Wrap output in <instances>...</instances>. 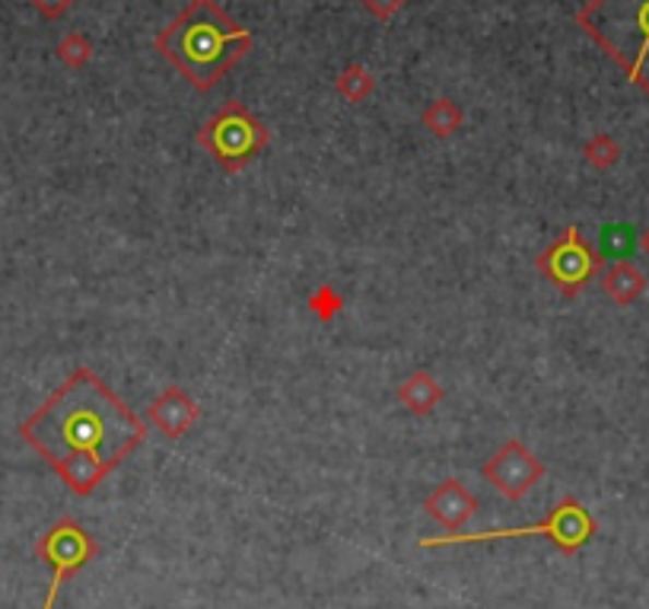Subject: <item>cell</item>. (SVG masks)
Listing matches in <instances>:
<instances>
[{
  "label": "cell",
  "instance_id": "3",
  "mask_svg": "<svg viewBox=\"0 0 649 609\" xmlns=\"http://www.w3.org/2000/svg\"><path fill=\"white\" fill-rule=\"evenodd\" d=\"M577 26L649 96V0H589Z\"/></svg>",
  "mask_w": 649,
  "mask_h": 609
},
{
  "label": "cell",
  "instance_id": "20",
  "mask_svg": "<svg viewBox=\"0 0 649 609\" xmlns=\"http://www.w3.org/2000/svg\"><path fill=\"white\" fill-rule=\"evenodd\" d=\"M45 20H61L73 7V0H30Z\"/></svg>",
  "mask_w": 649,
  "mask_h": 609
},
{
  "label": "cell",
  "instance_id": "12",
  "mask_svg": "<svg viewBox=\"0 0 649 609\" xmlns=\"http://www.w3.org/2000/svg\"><path fill=\"white\" fill-rule=\"evenodd\" d=\"M398 399L408 406V412H414V415H427V412L436 409V402L442 399V389H439V383L433 380L430 374L417 371V374H411L408 380L401 383Z\"/></svg>",
  "mask_w": 649,
  "mask_h": 609
},
{
  "label": "cell",
  "instance_id": "19",
  "mask_svg": "<svg viewBox=\"0 0 649 609\" xmlns=\"http://www.w3.org/2000/svg\"><path fill=\"white\" fill-rule=\"evenodd\" d=\"M363 7L376 16V20H382V23H389L392 16H396L398 10L408 3V0H361Z\"/></svg>",
  "mask_w": 649,
  "mask_h": 609
},
{
  "label": "cell",
  "instance_id": "16",
  "mask_svg": "<svg viewBox=\"0 0 649 609\" xmlns=\"http://www.w3.org/2000/svg\"><path fill=\"white\" fill-rule=\"evenodd\" d=\"M630 253H634V233H630V227L602 230V256H612L617 262H627Z\"/></svg>",
  "mask_w": 649,
  "mask_h": 609
},
{
  "label": "cell",
  "instance_id": "17",
  "mask_svg": "<svg viewBox=\"0 0 649 609\" xmlns=\"http://www.w3.org/2000/svg\"><path fill=\"white\" fill-rule=\"evenodd\" d=\"M617 153H621V148L614 144V138H609V134H595V138L586 144V160H589L592 166H599V169L612 166L614 160H617Z\"/></svg>",
  "mask_w": 649,
  "mask_h": 609
},
{
  "label": "cell",
  "instance_id": "11",
  "mask_svg": "<svg viewBox=\"0 0 649 609\" xmlns=\"http://www.w3.org/2000/svg\"><path fill=\"white\" fill-rule=\"evenodd\" d=\"M644 288H647V278L640 274V268H634L630 262H614L602 278V291L621 306L634 304L644 294Z\"/></svg>",
  "mask_w": 649,
  "mask_h": 609
},
{
  "label": "cell",
  "instance_id": "4",
  "mask_svg": "<svg viewBox=\"0 0 649 609\" xmlns=\"http://www.w3.org/2000/svg\"><path fill=\"white\" fill-rule=\"evenodd\" d=\"M522 536H544L554 542L564 555H577L579 549L595 536V520L592 514L579 504L577 497H560V504L532 527H506V530H484V534H446L424 536L421 549H439V546H487L500 539H522Z\"/></svg>",
  "mask_w": 649,
  "mask_h": 609
},
{
  "label": "cell",
  "instance_id": "7",
  "mask_svg": "<svg viewBox=\"0 0 649 609\" xmlns=\"http://www.w3.org/2000/svg\"><path fill=\"white\" fill-rule=\"evenodd\" d=\"M605 256L595 253L579 227H567L560 239H554L539 256L541 274L567 297H577L579 291L602 271Z\"/></svg>",
  "mask_w": 649,
  "mask_h": 609
},
{
  "label": "cell",
  "instance_id": "9",
  "mask_svg": "<svg viewBox=\"0 0 649 609\" xmlns=\"http://www.w3.org/2000/svg\"><path fill=\"white\" fill-rule=\"evenodd\" d=\"M477 504H481L477 495H471L459 479H446V482H439L430 495H427L424 511L430 514L446 534H462V527L474 517Z\"/></svg>",
  "mask_w": 649,
  "mask_h": 609
},
{
  "label": "cell",
  "instance_id": "2",
  "mask_svg": "<svg viewBox=\"0 0 649 609\" xmlns=\"http://www.w3.org/2000/svg\"><path fill=\"white\" fill-rule=\"evenodd\" d=\"M255 38L216 0H188L179 16L163 26L153 48L166 58L194 90H214L249 51Z\"/></svg>",
  "mask_w": 649,
  "mask_h": 609
},
{
  "label": "cell",
  "instance_id": "8",
  "mask_svg": "<svg viewBox=\"0 0 649 609\" xmlns=\"http://www.w3.org/2000/svg\"><path fill=\"white\" fill-rule=\"evenodd\" d=\"M481 472L500 495L509 497V501H519L539 485L544 466L529 447H522L516 437H509V441H504V447L484 462Z\"/></svg>",
  "mask_w": 649,
  "mask_h": 609
},
{
  "label": "cell",
  "instance_id": "14",
  "mask_svg": "<svg viewBox=\"0 0 649 609\" xmlns=\"http://www.w3.org/2000/svg\"><path fill=\"white\" fill-rule=\"evenodd\" d=\"M334 90H338V96L341 99H347V103H363V99H369L373 96V90H376V77L369 74L363 65H351V68H344L338 80H334Z\"/></svg>",
  "mask_w": 649,
  "mask_h": 609
},
{
  "label": "cell",
  "instance_id": "6",
  "mask_svg": "<svg viewBox=\"0 0 649 609\" xmlns=\"http://www.w3.org/2000/svg\"><path fill=\"white\" fill-rule=\"evenodd\" d=\"M36 555L51 569V587H48V597H45L42 609H55L61 587L99 555V542L73 517H61L51 530L38 536Z\"/></svg>",
  "mask_w": 649,
  "mask_h": 609
},
{
  "label": "cell",
  "instance_id": "5",
  "mask_svg": "<svg viewBox=\"0 0 649 609\" xmlns=\"http://www.w3.org/2000/svg\"><path fill=\"white\" fill-rule=\"evenodd\" d=\"M194 138L226 173H239L271 141L261 118L249 113L239 99L223 103V109L208 125H201Z\"/></svg>",
  "mask_w": 649,
  "mask_h": 609
},
{
  "label": "cell",
  "instance_id": "1",
  "mask_svg": "<svg viewBox=\"0 0 649 609\" xmlns=\"http://www.w3.org/2000/svg\"><path fill=\"white\" fill-rule=\"evenodd\" d=\"M20 434L61 476L71 495L90 497L144 444L146 424L90 367H76L20 424Z\"/></svg>",
  "mask_w": 649,
  "mask_h": 609
},
{
  "label": "cell",
  "instance_id": "21",
  "mask_svg": "<svg viewBox=\"0 0 649 609\" xmlns=\"http://www.w3.org/2000/svg\"><path fill=\"white\" fill-rule=\"evenodd\" d=\"M640 246H644V253L649 256V230H644V239H640Z\"/></svg>",
  "mask_w": 649,
  "mask_h": 609
},
{
  "label": "cell",
  "instance_id": "15",
  "mask_svg": "<svg viewBox=\"0 0 649 609\" xmlns=\"http://www.w3.org/2000/svg\"><path fill=\"white\" fill-rule=\"evenodd\" d=\"M58 58L68 65V68H86L90 58H93V42L83 36V33H68V36L58 42Z\"/></svg>",
  "mask_w": 649,
  "mask_h": 609
},
{
  "label": "cell",
  "instance_id": "18",
  "mask_svg": "<svg viewBox=\"0 0 649 609\" xmlns=\"http://www.w3.org/2000/svg\"><path fill=\"white\" fill-rule=\"evenodd\" d=\"M309 306H312V313H316V316H322V319H331V316H334V313L341 309V297H338V294H334L331 288H322V291H319V294H316V297L309 301Z\"/></svg>",
  "mask_w": 649,
  "mask_h": 609
},
{
  "label": "cell",
  "instance_id": "10",
  "mask_svg": "<svg viewBox=\"0 0 649 609\" xmlns=\"http://www.w3.org/2000/svg\"><path fill=\"white\" fill-rule=\"evenodd\" d=\"M198 415H201V409L194 406V399L181 386H166L150 406V421L173 441L185 437L191 431V424L198 421Z\"/></svg>",
  "mask_w": 649,
  "mask_h": 609
},
{
  "label": "cell",
  "instance_id": "13",
  "mask_svg": "<svg viewBox=\"0 0 649 609\" xmlns=\"http://www.w3.org/2000/svg\"><path fill=\"white\" fill-rule=\"evenodd\" d=\"M424 125H427V131L436 134V138H449V134H456L465 125V113L452 99L442 96V99H433L430 106H427Z\"/></svg>",
  "mask_w": 649,
  "mask_h": 609
}]
</instances>
